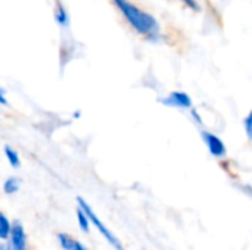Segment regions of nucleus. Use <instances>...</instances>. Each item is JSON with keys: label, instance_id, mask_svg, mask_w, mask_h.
Instances as JSON below:
<instances>
[{"label": "nucleus", "instance_id": "6", "mask_svg": "<svg viewBox=\"0 0 252 250\" xmlns=\"http://www.w3.org/2000/svg\"><path fill=\"white\" fill-rule=\"evenodd\" d=\"M58 240H59V245H61V248L63 250H87L84 245H81L80 242L71 239L66 234H59Z\"/></svg>", "mask_w": 252, "mask_h": 250}, {"label": "nucleus", "instance_id": "10", "mask_svg": "<svg viewBox=\"0 0 252 250\" xmlns=\"http://www.w3.org/2000/svg\"><path fill=\"white\" fill-rule=\"evenodd\" d=\"M56 21L62 25V27H65V25H68V15H66V10L63 9V6L61 4V3H58V9H56Z\"/></svg>", "mask_w": 252, "mask_h": 250}, {"label": "nucleus", "instance_id": "8", "mask_svg": "<svg viewBox=\"0 0 252 250\" xmlns=\"http://www.w3.org/2000/svg\"><path fill=\"white\" fill-rule=\"evenodd\" d=\"M19 186H21V181L18 178H15V177H10V178H7L4 181L3 190H4L6 194H13V193H16L19 190Z\"/></svg>", "mask_w": 252, "mask_h": 250}, {"label": "nucleus", "instance_id": "13", "mask_svg": "<svg viewBox=\"0 0 252 250\" xmlns=\"http://www.w3.org/2000/svg\"><path fill=\"white\" fill-rule=\"evenodd\" d=\"M182 1H185L189 7H192V9H198V4H196V1L195 0H182Z\"/></svg>", "mask_w": 252, "mask_h": 250}, {"label": "nucleus", "instance_id": "11", "mask_svg": "<svg viewBox=\"0 0 252 250\" xmlns=\"http://www.w3.org/2000/svg\"><path fill=\"white\" fill-rule=\"evenodd\" d=\"M77 218H78V224H80V228L84 231V233H89V220H87V217L84 215V212L78 208V211H77Z\"/></svg>", "mask_w": 252, "mask_h": 250}, {"label": "nucleus", "instance_id": "7", "mask_svg": "<svg viewBox=\"0 0 252 250\" xmlns=\"http://www.w3.org/2000/svg\"><path fill=\"white\" fill-rule=\"evenodd\" d=\"M4 155H6V158H7V161H9V164H10L12 168H19V167H21L19 155H18L16 150H13L12 147L6 146V147H4Z\"/></svg>", "mask_w": 252, "mask_h": 250}, {"label": "nucleus", "instance_id": "4", "mask_svg": "<svg viewBox=\"0 0 252 250\" xmlns=\"http://www.w3.org/2000/svg\"><path fill=\"white\" fill-rule=\"evenodd\" d=\"M10 245L7 250H27V234L19 222H15L10 228Z\"/></svg>", "mask_w": 252, "mask_h": 250}, {"label": "nucleus", "instance_id": "2", "mask_svg": "<svg viewBox=\"0 0 252 250\" xmlns=\"http://www.w3.org/2000/svg\"><path fill=\"white\" fill-rule=\"evenodd\" d=\"M77 200H78V206H80V209L84 212V215L87 217V220H89V221H90V222H92L97 230H99V233L105 237V240H106V242H108L114 249L123 250V246H121L120 240H118V239H117V237H115L109 230H108V227H106V225H103V222H102L96 215H94V212H93V211H92V208L87 205V202H84L81 197H78Z\"/></svg>", "mask_w": 252, "mask_h": 250}, {"label": "nucleus", "instance_id": "1", "mask_svg": "<svg viewBox=\"0 0 252 250\" xmlns=\"http://www.w3.org/2000/svg\"><path fill=\"white\" fill-rule=\"evenodd\" d=\"M117 7L121 10V13L126 16V19L130 22V25L142 35L146 37H157L159 32V27L158 22L155 21V18L143 10H140L137 6H134L133 3H130L128 0H114Z\"/></svg>", "mask_w": 252, "mask_h": 250}, {"label": "nucleus", "instance_id": "3", "mask_svg": "<svg viewBox=\"0 0 252 250\" xmlns=\"http://www.w3.org/2000/svg\"><path fill=\"white\" fill-rule=\"evenodd\" d=\"M201 136H202V139H204V141H205V144H207V147H208V150H210V153L213 156L221 158V156L226 155V146H224V143H223V140L220 137H217V136H214V134H211L208 131H202Z\"/></svg>", "mask_w": 252, "mask_h": 250}, {"label": "nucleus", "instance_id": "9", "mask_svg": "<svg viewBox=\"0 0 252 250\" xmlns=\"http://www.w3.org/2000/svg\"><path fill=\"white\" fill-rule=\"evenodd\" d=\"M10 228H12V225H10L9 220H7V218L0 212V240H6V239H9Z\"/></svg>", "mask_w": 252, "mask_h": 250}, {"label": "nucleus", "instance_id": "5", "mask_svg": "<svg viewBox=\"0 0 252 250\" xmlns=\"http://www.w3.org/2000/svg\"><path fill=\"white\" fill-rule=\"evenodd\" d=\"M161 102L165 106H174V108H182V109L192 108V100L185 91H173L171 94H168Z\"/></svg>", "mask_w": 252, "mask_h": 250}, {"label": "nucleus", "instance_id": "15", "mask_svg": "<svg viewBox=\"0 0 252 250\" xmlns=\"http://www.w3.org/2000/svg\"><path fill=\"white\" fill-rule=\"evenodd\" d=\"M0 250H7V249H6L4 246H0Z\"/></svg>", "mask_w": 252, "mask_h": 250}, {"label": "nucleus", "instance_id": "12", "mask_svg": "<svg viewBox=\"0 0 252 250\" xmlns=\"http://www.w3.org/2000/svg\"><path fill=\"white\" fill-rule=\"evenodd\" d=\"M251 121H252V115L248 113V116L245 118V130H247V136L251 139L252 136V130H251Z\"/></svg>", "mask_w": 252, "mask_h": 250}, {"label": "nucleus", "instance_id": "14", "mask_svg": "<svg viewBox=\"0 0 252 250\" xmlns=\"http://www.w3.org/2000/svg\"><path fill=\"white\" fill-rule=\"evenodd\" d=\"M7 102H6V97H4V94H3V91L0 90V105H6Z\"/></svg>", "mask_w": 252, "mask_h": 250}]
</instances>
